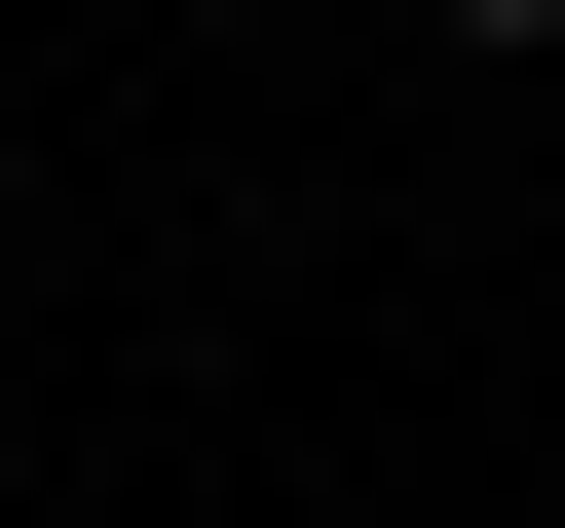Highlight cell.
Wrapping results in <instances>:
<instances>
[{
	"label": "cell",
	"mask_w": 565,
	"mask_h": 528,
	"mask_svg": "<svg viewBox=\"0 0 565 528\" xmlns=\"http://www.w3.org/2000/svg\"><path fill=\"white\" fill-rule=\"evenodd\" d=\"M452 39H565V0H452Z\"/></svg>",
	"instance_id": "obj_1"
}]
</instances>
